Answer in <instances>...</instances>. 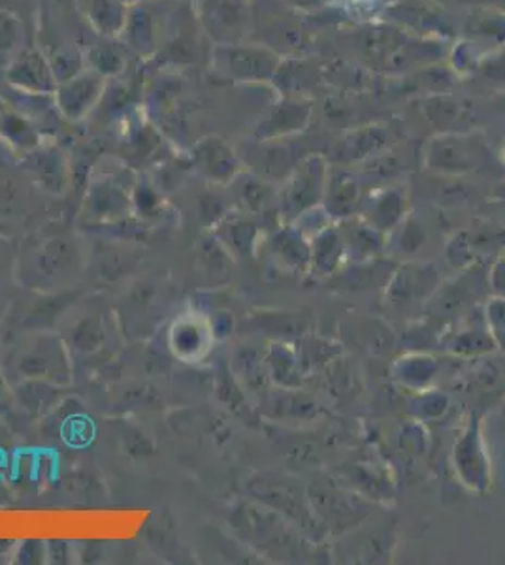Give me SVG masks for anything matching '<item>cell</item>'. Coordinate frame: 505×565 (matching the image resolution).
Wrapping results in <instances>:
<instances>
[{"label": "cell", "mask_w": 505, "mask_h": 565, "mask_svg": "<svg viewBox=\"0 0 505 565\" xmlns=\"http://www.w3.org/2000/svg\"><path fill=\"white\" fill-rule=\"evenodd\" d=\"M394 268L396 266L391 262H381L378 259L365 260V262H357L352 268L344 266L332 278L334 281H342L347 291H370L378 285L385 286Z\"/></svg>", "instance_id": "24"}, {"label": "cell", "mask_w": 505, "mask_h": 565, "mask_svg": "<svg viewBox=\"0 0 505 565\" xmlns=\"http://www.w3.org/2000/svg\"><path fill=\"white\" fill-rule=\"evenodd\" d=\"M340 231L344 236L349 260L365 262V260L379 259V255L385 249V234L373 229L368 221L353 224L352 229H345V231L340 229Z\"/></svg>", "instance_id": "25"}, {"label": "cell", "mask_w": 505, "mask_h": 565, "mask_svg": "<svg viewBox=\"0 0 505 565\" xmlns=\"http://www.w3.org/2000/svg\"><path fill=\"white\" fill-rule=\"evenodd\" d=\"M270 407L274 409L278 417H291V419H313L319 412L316 402L300 394L298 389H283L281 394L272 400Z\"/></svg>", "instance_id": "31"}, {"label": "cell", "mask_w": 505, "mask_h": 565, "mask_svg": "<svg viewBox=\"0 0 505 565\" xmlns=\"http://www.w3.org/2000/svg\"><path fill=\"white\" fill-rule=\"evenodd\" d=\"M445 257H447L451 268L458 270V272H463L470 266L478 265L476 259H473V253H471L468 237H466V232L464 231L456 232L455 236L451 237L449 244L445 247Z\"/></svg>", "instance_id": "38"}, {"label": "cell", "mask_w": 505, "mask_h": 565, "mask_svg": "<svg viewBox=\"0 0 505 565\" xmlns=\"http://www.w3.org/2000/svg\"><path fill=\"white\" fill-rule=\"evenodd\" d=\"M93 210L99 216H120L123 211L133 208V200L115 185L102 183L99 187L93 188L91 193Z\"/></svg>", "instance_id": "33"}, {"label": "cell", "mask_w": 505, "mask_h": 565, "mask_svg": "<svg viewBox=\"0 0 505 565\" xmlns=\"http://www.w3.org/2000/svg\"><path fill=\"white\" fill-rule=\"evenodd\" d=\"M451 468L456 481L473 494H486L492 487V460L484 441L483 415L471 409L451 449Z\"/></svg>", "instance_id": "4"}, {"label": "cell", "mask_w": 505, "mask_h": 565, "mask_svg": "<svg viewBox=\"0 0 505 565\" xmlns=\"http://www.w3.org/2000/svg\"><path fill=\"white\" fill-rule=\"evenodd\" d=\"M7 79L17 89L33 95H56L59 85L50 59L36 49H22L8 63Z\"/></svg>", "instance_id": "12"}, {"label": "cell", "mask_w": 505, "mask_h": 565, "mask_svg": "<svg viewBox=\"0 0 505 565\" xmlns=\"http://www.w3.org/2000/svg\"><path fill=\"white\" fill-rule=\"evenodd\" d=\"M51 71L56 74L57 84H63L66 79L77 76L84 72V57L77 51H59L50 59Z\"/></svg>", "instance_id": "39"}, {"label": "cell", "mask_w": 505, "mask_h": 565, "mask_svg": "<svg viewBox=\"0 0 505 565\" xmlns=\"http://www.w3.org/2000/svg\"><path fill=\"white\" fill-rule=\"evenodd\" d=\"M218 386L219 396L231 407L232 412L238 413L239 417H246V413H251V409L247 407L244 394L239 391L238 383L234 381V376L226 368L225 370L221 368L219 371Z\"/></svg>", "instance_id": "37"}, {"label": "cell", "mask_w": 505, "mask_h": 565, "mask_svg": "<svg viewBox=\"0 0 505 565\" xmlns=\"http://www.w3.org/2000/svg\"><path fill=\"white\" fill-rule=\"evenodd\" d=\"M87 61L91 64L93 71L102 77L118 76L125 69V56L121 48L113 44H99L89 49Z\"/></svg>", "instance_id": "34"}, {"label": "cell", "mask_w": 505, "mask_h": 565, "mask_svg": "<svg viewBox=\"0 0 505 565\" xmlns=\"http://www.w3.org/2000/svg\"><path fill=\"white\" fill-rule=\"evenodd\" d=\"M104 95V77L97 72H82L57 85L56 105L64 118L79 121L99 105Z\"/></svg>", "instance_id": "11"}, {"label": "cell", "mask_w": 505, "mask_h": 565, "mask_svg": "<svg viewBox=\"0 0 505 565\" xmlns=\"http://www.w3.org/2000/svg\"><path fill=\"white\" fill-rule=\"evenodd\" d=\"M247 490L255 502L267 505L280 513L288 523L303 531L306 538L316 543H327L329 533L317 518L316 511L309 502L308 487L288 475L262 474L251 477Z\"/></svg>", "instance_id": "2"}, {"label": "cell", "mask_w": 505, "mask_h": 565, "mask_svg": "<svg viewBox=\"0 0 505 565\" xmlns=\"http://www.w3.org/2000/svg\"><path fill=\"white\" fill-rule=\"evenodd\" d=\"M255 327L275 342L291 343L308 334L309 319L298 311H268L255 317Z\"/></svg>", "instance_id": "22"}, {"label": "cell", "mask_w": 505, "mask_h": 565, "mask_svg": "<svg viewBox=\"0 0 505 565\" xmlns=\"http://www.w3.org/2000/svg\"><path fill=\"white\" fill-rule=\"evenodd\" d=\"M246 200L251 206V210H259L262 204L267 202V188L262 187V185H249L246 188Z\"/></svg>", "instance_id": "44"}, {"label": "cell", "mask_w": 505, "mask_h": 565, "mask_svg": "<svg viewBox=\"0 0 505 565\" xmlns=\"http://www.w3.org/2000/svg\"><path fill=\"white\" fill-rule=\"evenodd\" d=\"M484 322L491 332L496 349L505 353V298L492 296L483 306Z\"/></svg>", "instance_id": "35"}, {"label": "cell", "mask_w": 505, "mask_h": 565, "mask_svg": "<svg viewBox=\"0 0 505 565\" xmlns=\"http://www.w3.org/2000/svg\"><path fill=\"white\" fill-rule=\"evenodd\" d=\"M85 10L93 27L100 35L115 38L123 33L128 8L121 0H85Z\"/></svg>", "instance_id": "26"}, {"label": "cell", "mask_w": 505, "mask_h": 565, "mask_svg": "<svg viewBox=\"0 0 505 565\" xmlns=\"http://www.w3.org/2000/svg\"><path fill=\"white\" fill-rule=\"evenodd\" d=\"M440 371V360L427 351H407L394 360L391 368L394 383L407 392L430 389Z\"/></svg>", "instance_id": "15"}, {"label": "cell", "mask_w": 505, "mask_h": 565, "mask_svg": "<svg viewBox=\"0 0 505 565\" xmlns=\"http://www.w3.org/2000/svg\"><path fill=\"white\" fill-rule=\"evenodd\" d=\"M401 226V237H398V242H396V247H398V251L404 253V255H415V253L421 249L424 242H427V231H424V226H422L421 223H417L415 219H407Z\"/></svg>", "instance_id": "41"}, {"label": "cell", "mask_w": 505, "mask_h": 565, "mask_svg": "<svg viewBox=\"0 0 505 565\" xmlns=\"http://www.w3.org/2000/svg\"><path fill=\"white\" fill-rule=\"evenodd\" d=\"M451 398L442 391H434L432 386L421 392H414L409 400V415L411 419L421 422H435L442 420L449 413Z\"/></svg>", "instance_id": "29"}, {"label": "cell", "mask_w": 505, "mask_h": 565, "mask_svg": "<svg viewBox=\"0 0 505 565\" xmlns=\"http://www.w3.org/2000/svg\"><path fill=\"white\" fill-rule=\"evenodd\" d=\"M268 376L281 389H298L304 381L300 353L291 343L275 342L267 351Z\"/></svg>", "instance_id": "21"}, {"label": "cell", "mask_w": 505, "mask_h": 565, "mask_svg": "<svg viewBox=\"0 0 505 565\" xmlns=\"http://www.w3.org/2000/svg\"><path fill=\"white\" fill-rule=\"evenodd\" d=\"M324 196H327V213L337 217V219H345V217L352 216L358 204L357 183L352 175L336 172V174L329 175Z\"/></svg>", "instance_id": "27"}, {"label": "cell", "mask_w": 505, "mask_h": 565, "mask_svg": "<svg viewBox=\"0 0 505 565\" xmlns=\"http://www.w3.org/2000/svg\"><path fill=\"white\" fill-rule=\"evenodd\" d=\"M440 286V270L432 262H404L386 281L385 293L394 304L427 302Z\"/></svg>", "instance_id": "9"}, {"label": "cell", "mask_w": 505, "mask_h": 565, "mask_svg": "<svg viewBox=\"0 0 505 565\" xmlns=\"http://www.w3.org/2000/svg\"><path fill=\"white\" fill-rule=\"evenodd\" d=\"M484 151L470 140L443 138L430 144L427 149V164L443 174H466L483 162Z\"/></svg>", "instance_id": "13"}, {"label": "cell", "mask_w": 505, "mask_h": 565, "mask_svg": "<svg viewBox=\"0 0 505 565\" xmlns=\"http://www.w3.org/2000/svg\"><path fill=\"white\" fill-rule=\"evenodd\" d=\"M440 345L451 355L460 358H483L496 349V343L492 340L491 332L486 329V322H471L466 319V327L443 332Z\"/></svg>", "instance_id": "17"}, {"label": "cell", "mask_w": 505, "mask_h": 565, "mask_svg": "<svg viewBox=\"0 0 505 565\" xmlns=\"http://www.w3.org/2000/svg\"><path fill=\"white\" fill-rule=\"evenodd\" d=\"M311 244V272L317 275H334L344 268L347 257L344 236L337 226H324L316 236L309 237Z\"/></svg>", "instance_id": "18"}, {"label": "cell", "mask_w": 505, "mask_h": 565, "mask_svg": "<svg viewBox=\"0 0 505 565\" xmlns=\"http://www.w3.org/2000/svg\"><path fill=\"white\" fill-rule=\"evenodd\" d=\"M272 249L275 257H280L281 262L288 268L298 272L311 270V244L298 226H287L278 232L272 239Z\"/></svg>", "instance_id": "23"}, {"label": "cell", "mask_w": 505, "mask_h": 565, "mask_svg": "<svg viewBox=\"0 0 505 565\" xmlns=\"http://www.w3.org/2000/svg\"><path fill=\"white\" fill-rule=\"evenodd\" d=\"M404 217H406V200L398 193L386 191L373 200L370 213H368V223L379 232L386 234V232L394 231L396 226H401Z\"/></svg>", "instance_id": "28"}, {"label": "cell", "mask_w": 505, "mask_h": 565, "mask_svg": "<svg viewBox=\"0 0 505 565\" xmlns=\"http://www.w3.org/2000/svg\"><path fill=\"white\" fill-rule=\"evenodd\" d=\"M211 335L213 332H211L210 322L202 321L200 317L193 315L174 324V329L170 332V345L183 360H195L210 349L208 345H210Z\"/></svg>", "instance_id": "20"}, {"label": "cell", "mask_w": 505, "mask_h": 565, "mask_svg": "<svg viewBox=\"0 0 505 565\" xmlns=\"http://www.w3.org/2000/svg\"><path fill=\"white\" fill-rule=\"evenodd\" d=\"M121 36L126 48L133 49L136 56H155L159 51V25L155 22L153 10L141 0H136L126 10L125 27Z\"/></svg>", "instance_id": "16"}, {"label": "cell", "mask_w": 505, "mask_h": 565, "mask_svg": "<svg viewBox=\"0 0 505 565\" xmlns=\"http://www.w3.org/2000/svg\"><path fill=\"white\" fill-rule=\"evenodd\" d=\"M309 502L329 538H340L375 517L378 503L345 487L336 477H319L308 484Z\"/></svg>", "instance_id": "3"}, {"label": "cell", "mask_w": 505, "mask_h": 565, "mask_svg": "<svg viewBox=\"0 0 505 565\" xmlns=\"http://www.w3.org/2000/svg\"><path fill=\"white\" fill-rule=\"evenodd\" d=\"M23 23L14 12L0 10V63H8L22 51Z\"/></svg>", "instance_id": "32"}, {"label": "cell", "mask_w": 505, "mask_h": 565, "mask_svg": "<svg viewBox=\"0 0 505 565\" xmlns=\"http://www.w3.org/2000/svg\"><path fill=\"white\" fill-rule=\"evenodd\" d=\"M197 159V168L202 172L204 177H208L211 182L226 183L231 182L234 175L238 174L239 161L234 155L231 147L225 142L218 138L204 140L195 151Z\"/></svg>", "instance_id": "19"}, {"label": "cell", "mask_w": 505, "mask_h": 565, "mask_svg": "<svg viewBox=\"0 0 505 565\" xmlns=\"http://www.w3.org/2000/svg\"><path fill=\"white\" fill-rule=\"evenodd\" d=\"M0 136L17 149H35L38 134L27 119L15 112L0 113Z\"/></svg>", "instance_id": "30"}, {"label": "cell", "mask_w": 505, "mask_h": 565, "mask_svg": "<svg viewBox=\"0 0 505 565\" xmlns=\"http://www.w3.org/2000/svg\"><path fill=\"white\" fill-rule=\"evenodd\" d=\"M239 541L262 558L285 564H327L332 562L329 543H316L303 531L262 503H238L229 517Z\"/></svg>", "instance_id": "1"}, {"label": "cell", "mask_w": 505, "mask_h": 565, "mask_svg": "<svg viewBox=\"0 0 505 565\" xmlns=\"http://www.w3.org/2000/svg\"><path fill=\"white\" fill-rule=\"evenodd\" d=\"M500 195L504 196V198H505V187L502 188V191H500Z\"/></svg>", "instance_id": "45"}, {"label": "cell", "mask_w": 505, "mask_h": 565, "mask_svg": "<svg viewBox=\"0 0 505 565\" xmlns=\"http://www.w3.org/2000/svg\"><path fill=\"white\" fill-rule=\"evenodd\" d=\"M329 182L327 168L319 159H309L291 182L287 193V210L293 216H303L306 211L316 208L317 202L324 196V188Z\"/></svg>", "instance_id": "14"}, {"label": "cell", "mask_w": 505, "mask_h": 565, "mask_svg": "<svg viewBox=\"0 0 505 565\" xmlns=\"http://www.w3.org/2000/svg\"><path fill=\"white\" fill-rule=\"evenodd\" d=\"M38 172H40V180H42L51 191H61L64 185V167L61 155L56 151L44 153L38 161Z\"/></svg>", "instance_id": "40"}, {"label": "cell", "mask_w": 505, "mask_h": 565, "mask_svg": "<svg viewBox=\"0 0 505 565\" xmlns=\"http://www.w3.org/2000/svg\"><path fill=\"white\" fill-rule=\"evenodd\" d=\"M489 283H491V291L494 296L505 298V255H500L498 259L492 262Z\"/></svg>", "instance_id": "43"}, {"label": "cell", "mask_w": 505, "mask_h": 565, "mask_svg": "<svg viewBox=\"0 0 505 565\" xmlns=\"http://www.w3.org/2000/svg\"><path fill=\"white\" fill-rule=\"evenodd\" d=\"M486 288H491L486 265L466 268L456 280L438 286L427 300L424 315L429 317V324L434 327L435 322L447 324L453 319H463L464 315L470 314L471 307L478 306Z\"/></svg>", "instance_id": "5"}, {"label": "cell", "mask_w": 505, "mask_h": 565, "mask_svg": "<svg viewBox=\"0 0 505 565\" xmlns=\"http://www.w3.org/2000/svg\"><path fill=\"white\" fill-rule=\"evenodd\" d=\"M211 69L221 77L231 79H264L275 71V59L264 49L218 46L211 56Z\"/></svg>", "instance_id": "8"}, {"label": "cell", "mask_w": 505, "mask_h": 565, "mask_svg": "<svg viewBox=\"0 0 505 565\" xmlns=\"http://www.w3.org/2000/svg\"><path fill=\"white\" fill-rule=\"evenodd\" d=\"M372 518L368 523L360 524L355 530L340 536L344 544H336V546H344V552L342 554L337 552L334 558L344 556L345 562H355V564L391 562L396 546V524L381 523L372 528L370 526Z\"/></svg>", "instance_id": "6"}, {"label": "cell", "mask_w": 505, "mask_h": 565, "mask_svg": "<svg viewBox=\"0 0 505 565\" xmlns=\"http://www.w3.org/2000/svg\"><path fill=\"white\" fill-rule=\"evenodd\" d=\"M231 237L238 251L249 253L255 245V229L251 224H234Z\"/></svg>", "instance_id": "42"}, {"label": "cell", "mask_w": 505, "mask_h": 565, "mask_svg": "<svg viewBox=\"0 0 505 565\" xmlns=\"http://www.w3.org/2000/svg\"><path fill=\"white\" fill-rule=\"evenodd\" d=\"M247 15L246 0H200L197 7L200 27L218 46L239 44Z\"/></svg>", "instance_id": "7"}, {"label": "cell", "mask_w": 505, "mask_h": 565, "mask_svg": "<svg viewBox=\"0 0 505 565\" xmlns=\"http://www.w3.org/2000/svg\"><path fill=\"white\" fill-rule=\"evenodd\" d=\"M337 481L365 495L370 502L386 503L393 500L396 482L391 477V466L378 460H355L337 471Z\"/></svg>", "instance_id": "10"}, {"label": "cell", "mask_w": 505, "mask_h": 565, "mask_svg": "<svg viewBox=\"0 0 505 565\" xmlns=\"http://www.w3.org/2000/svg\"><path fill=\"white\" fill-rule=\"evenodd\" d=\"M398 440H401L402 451H406L407 454L422 456L429 451V432L421 420H407L401 428Z\"/></svg>", "instance_id": "36"}]
</instances>
